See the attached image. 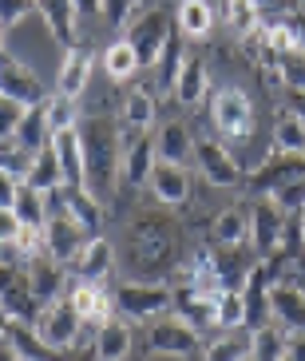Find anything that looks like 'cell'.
<instances>
[{
  "label": "cell",
  "mask_w": 305,
  "mask_h": 361,
  "mask_svg": "<svg viewBox=\"0 0 305 361\" xmlns=\"http://www.w3.org/2000/svg\"><path fill=\"white\" fill-rule=\"evenodd\" d=\"M80 143H84V167H87V191L104 202L116 191V175L123 167V135L107 116H84L80 119Z\"/></svg>",
  "instance_id": "1"
},
{
  "label": "cell",
  "mask_w": 305,
  "mask_h": 361,
  "mask_svg": "<svg viewBox=\"0 0 305 361\" xmlns=\"http://www.w3.org/2000/svg\"><path fill=\"white\" fill-rule=\"evenodd\" d=\"M170 32H175V24H170L167 12L147 8V12H139V16L127 20L123 40L135 48V56H139L143 68H158V60H163V52H167V44H170Z\"/></svg>",
  "instance_id": "2"
},
{
  "label": "cell",
  "mask_w": 305,
  "mask_h": 361,
  "mask_svg": "<svg viewBox=\"0 0 305 361\" xmlns=\"http://www.w3.org/2000/svg\"><path fill=\"white\" fill-rule=\"evenodd\" d=\"M170 306H175V286H167V282H123L116 290V310L127 322L158 318Z\"/></svg>",
  "instance_id": "3"
},
{
  "label": "cell",
  "mask_w": 305,
  "mask_h": 361,
  "mask_svg": "<svg viewBox=\"0 0 305 361\" xmlns=\"http://www.w3.org/2000/svg\"><path fill=\"white\" fill-rule=\"evenodd\" d=\"M36 326V334H40V341H48L52 350L68 353L80 341V329H84V318L75 314V306L68 302V298H56V302H44L40 306V318L32 322Z\"/></svg>",
  "instance_id": "4"
},
{
  "label": "cell",
  "mask_w": 305,
  "mask_h": 361,
  "mask_svg": "<svg viewBox=\"0 0 305 361\" xmlns=\"http://www.w3.org/2000/svg\"><path fill=\"white\" fill-rule=\"evenodd\" d=\"M92 238L95 234L84 231L72 214H48V223H44V250H48V258H56L60 266H72L75 258L84 255V246L92 243Z\"/></svg>",
  "instance_id": "5"
},
{
  "label": "cell",
  "mask_w": 305,
  "mask_h": 361,
  "mask_svg": "<svg viewBox=\"0 0 305 361\" xmlns=\"http://www.w3.org/2000/svg\"><path fill=\"white\" fill-rule=\"evenodd\" d=\"M211 119H214V128H218L222 135L246 139L254 131V104H250V96H246L242 87H222V92H214Z\"/></svg>",
  "instance_id": "6"
},
{
  "label": "cell",
  "mask_w": 305,
  "mask_h": 361,
  "mask_svg": "<svg viewBox=\"0 0 305 361\" xmlns=\"http://www.w3.org/2000/svg\"><path fill=\"white\" fill-rule=\"evenodd\" d=\"M285 219L274 207V199H254L250 207V246L258 258H274L278 246L285 243Z\"/></svg>",
  "instance_id": "7"
},
{
  "label": "cell",
  "mask_w": 305,
  "mask_h": 361,
  "mask_svg": "<svg viewBox=\"0 0 305 361\" xmlns=\"http://www.w3.org/2000/svg\"><path fill=\"white\" fill-rule=\"evenodd\" d=\"M0 96L16 99L20 107H36L48 99V87L36 72H32L24 60H12V56H0Z\"/></svg>",
  "instance_id": "8"
},
{
  "label": "cell",
  "mask_w": 305,
  "mask_h": 361,
  "mask_svg": "<svg viewBox=\"0 0 305 361\" xmlns=\"http://www.w3.org/2000/svg\"><path fill=\"white\" fill-rule=\"evenodd\" d=\"M297 179H305V155L274 151V155L250 175V191H254V199H270L274 191H282L285 183H297Z\"/></svg>",
  "instance_id": "9"
},
{
  "label": "cell",
  "mask_w": 305,
  "mask_h": 361,
  "mask_svg": "<svg viewBox=\"0 0 305 361\" xmlns=\"http://www.w3.org/2000/svg\"><path fill=\"white\" fill-rule=\"evenodd\" d=\"M194 163H199V175L211 187H238L242 183L238 159L222 147L218 139H194Z\"/></svg>",
  "instance_id": "10"
},
{
  "label": "cell",
  "mask_w": 305,
  "mask_h": 361,
  "mask_svg": "<svg viewBox=\"0 0 305 361\" xmlns=\"http://www.w3.org/2000/svg\"><path fill=\"white\" fill-rule=\"evenodd\" d=\"M151 350L155 353H167V357H190V353L199 350V329L187 326L182 318H163L151 326L147 334Z\"/></svg>",
  "instance_id": "11"
},
{
  "label": "cell",
  "mask_w": 305,
  "mask_h": 361,
  "mask_svg": "<svg viewBox=\"0 0 305 361\" xmlns=\"http://www.w3.org/2000/svg\"><path fill=\"white\" fill-rule=\"evenodd\" d=\"M155 167H158L155 139L151 135H131L123 143V167H119V175H123L127 187H143V183H151Z\"/></svg>",
  "instance_id": "12"
},
{
  "label": "cell",
  "mask_w": 305,
  "mask_h": 361,
  "mask_svg": "<svg viewBox=\"0 0 305 361\" xmlns=\"http://www.w3.org/2000/svg\"><path fill=\"white\" fill-rule=\"evenodd\" d=\"M270 314L282 329L305 334V290L297 282H274L270 286Z\"/></svg>",
  "instance_id": "13"
},
{
  "label": "cell",
  "mask_w": 305,
  "mask_h": 361,
  "mask_svg": "<svg viewBox=\"0 0 305 361\" xmlns=\"http://www.w3.org/2000/svg\"><path fill=\"white\" fill-rule=\"evenodd\" d=\"M92 68H95L92 48H84V44L68 48V52H63V64H60V75H56V92L80 99L84 96V87H87V80H92Z\"/></svg>",
  "instance_id": "14"
},
{
  "label": "cell",
  "mask_w": 305,
  "mask_h": 361,
  "mask_svg": "<svg viewBox=\"0 0 305 361\" xmlns=\"http://www.w3.org/2000/svg\"><path fill=\"white\" fill-rule=\"evenodd\" d=\"M36 12L44 16V24H48V36H52L56 44H63V48H75V36H80V28H75V20H80L75 0H36Z\"/></svg>",
  "instance_id": "15"
},
{
  "label": "cell",
  "mask_w": 305,
  "mask_h": 361,
  "mask_svg": "<svg viewBox=\"0 0 305 361\" xmlns=\"http://www.w3.org/2000/svg\"><path fill=\"white\" fill-rule=\"evenodd\" d=\"M155 151H158V163L187 167V163L194 159V135L187 131V123H179V119H167V123L155 131Z\"/></svg>",
  "instance_id": "16"
},
{
  "label": "cell",
  "mask_w": 305,
  "mask_h": 361,
  "mask_svg": "<svg viewBox=\"0 0 305 361\" xmlns=\"http://www.w3.org/2000/svg\"><path fill=\"white\" fill-rule=\"evenodd\" d=\"M175 318H182L194 329L218 326V298L202 294V290H190V286H179L175 290Z\"/></svg>",
  "instance_id": "17"
},
{
  "label": "cell",
  "mask_w": 305,
  "mask_h": 361,
  "mask_svg": "<svg viewBox=\"0 0 305 361\" xmlns=\"http://www.w3.org/2000/svg\"><path fill=\"white\" fill-rule=\"evenodd\" d=\"M28 282H32V294L44 302H56V298H63V266L56 262V258H48V250H40V255H28Z\"/></svg>",
  "instance_id": "18"
},
{
  "label": "cell",
  "mask_w": 305,
  "mask_h": 361,
  "mask_svg": "<svg viewBox=\"0 0 305 361\" xmlns=\"http://www.w3.org/2000/svg\"><path fill=\"white\" fill-rule=\"evenodd\" d=\"M92 357L95 361H127L131 357V326L116 322V318H107L104 326H95Z\"/></svg>",
  "instance_id": "19"
},
{
  "label": "cell",
  "mask_w": 305,
  "mask_h": 361,
  "mask_svg": "<svg viewBox=\"0 0 305 361\" xmlns=\"http://www.w3.org/2000/svg\"><path fill=\"white\" fill-rule=\"evenodd\" d=\"M68 302L75 306V314L84 318V326H104L111 318V298L104 294L99 282H75L68 290Z\"/></svg>",
  "instance_id": "20"
},
{
  "label": "cell",
  "mask_w": 305,
  "mask_h": 361,
  "mask_svg": "<svg viewBox=\"0 0 305 361\" xmlns=\"http://www.w3.org/2000/svg\"><path fill=\"white\" fill-rule=\"evenodd\" d=\"M206 80H211V75H206V60H202V56H194V52H187L179 75H175L170 96L179 99L182 107H194L202 96H206Z\"/></svg>",
  "instance_id": "21"
},
{
  "label": "cell",
  "mask_w": 305,
  "mask_h": 361,
  "mask_svg": "<svg viewBox=\"0 0 305 361\" xmlns=\"http://www.w3.org/2000/svg\"><path fill=\"white\" fill-rule=\"evenodd\" d=\"M52 147H56V159H60L63 183H68V187H84L87 167H84V143H80V131H60V135H52Z\"/></svg>",
  "instance_id": "22"
},
{
  "label": "cell",
  "mask_w": 305,
  "mask_h": 361,
  "mask_svg": "<svg viewBox=\"0 0 305 361\" xmlns=\"http://www.w3.org/2000/svg\"><path fill=\"white\" fill-rule=\"evenodd\" d=\"M151 191H155L158 202H167V207H182V202L190 199V175H187V167L158 163L155 175H151Z\"/></svg>",
  "instance_id": "23"
},
{
  "label": "cell",
  "mask_w": 305,
  "mask_h": 361,
  "mask_svg": "<svg viewBox=\"0 0 305 361\" xmlns=\"http://www.w3.org/2000/svg\"><path fill=\"white\" fill-rule=\"evenodd\" d=\"M155 119H158V99L151 87H131L123 99V123L135 135H147L151 128H155Z\"/></svg>",
  "instance_id": "24"
},
{
  "label": "cell",
  "mask_w": 305,
  "mask_h": 361,
  "mask_svg": "<svg viewBox=\"0 0 305 361\" xmlns=\"http://www.w3.org/2000/svg\"><path fill=\"white\" fill-rule=\"evenodd\" d=\"M111 262H116V255H111V243L95 234L92 243L84 246V255L72 262V270H75V278H80V282H104V278L111 274Z\"/></svg>",
  "instance_id": "25"
},
{
  "label": "cell",
  "mask_w": 305,
  "mask_h": 361,
  "mask_svg": "<svg viewBox=\"0 0 305 361\" xmlns=\"http://www.w3.org/2000/svg\"><path fill=\"white\" fill-rule=\"evenodd\" d=\"M214 243L218 246H242L250 243V211H242V207H226V211L214 214Z\"/></svg>",
  "instance_id": "26"
},
{
  "label": "cell",
  "mask_w": 305,
  "mask_h": 361,
  "mask_svg": "<svg viewBox=\"0 0 305 361\" xmlns=\"http://www.w3.org/2000/svg\"><path fill=\"white\" fill-rule=\"evenodd\" d=\"M175 20H179V32H182V36L199 40V36H211V28H214V8L206 4V0H179Z\"/></svg>",
  "instance_id": "27"
},
{
  "label": "cell",
  "mask_w": 305,
  "mask_h": 361,
  "mask_svg": "<svg viewBox=\"0 0 305 361\" xmlns=\"http://www.w3.org/2000/svg\"><path fill=\"white\" fill-rule=\"evenodd\" d=\"M24 187H32V191H56V187H63V171H60V159H56V147L48 143L44 151H36V163H32L28 179H24Z\"/></svg>",
  "instance_id": "28"
},
{
  "label": "cell",
  "mask_w": 305,
  "mask_h": 361,
  "mask_svg": "<svg viewBox=\"0 0 305 361\" xmlns=\"http://www.w3.org/2000/svg\"><path fill=\"white\" fill-rule=\"evenodd\" d=\"M250 341H254V329H226L218 341L206 345V357L202 361H246L250 357Z\"/></svg>",
  "instance_id": "29"
},
{
  "label": "cell",
  "mask_w": 305,
  "mask_h": 361,
  "mask_svg": "<svg viewBox=\"0 0 305 361\" xmlns=\"http://www.w3.org/2000/svg\"><path fill=\"white\" fill-rule=\"evenodd\" d=\"M44 116H48V131L52 135H60V131H75L80 128V99L72 96H60V92H52V96L44 99Z\"/></svg>",
  "instance_id": "30"
},
{
  "label": "cell",
  "mask_w": 305,
  "mask_h": 361,
  "mask_svg": "<svg viewBox=\"0 0 305 361\" xmlns=\"http://www.w3.org/2000/svg\"><path fill=\"white\" fill-rule=\"evenodd\" d=\"M270 143L285 155H305V119H297L294 111H282V119L270 131Z\"/></svg>",
  "instance_id": "31"
},
{
  "label": "cell",
  "mask_w": 305,
  "mask_h": 361,
  "mask_svg": "<svg viewBox=\"0 0 305 361\" xmlns=\"http://www.w3.org/2000/svg\"><path fill=\"white\" fill-rule=\"evenodd\" d=\"M12 211L24 223V231H44V223H48V195L32 191V187L20 183V195H16V207Z\"/></svg>",
  "instance_id": "32"
},
{
  "label": "cell",
  "mask_w": 305,
  "mask_h": 361,
  "mask_svg": "<svg viewBox=\"0 0 305 361\" xmlns=\"http://www.w3.org/2000/svg\"><path fill=\"white\" fill-rule=\"evenodd\" d=\"M16 139H20L28 151H44L52 143V131H48V116H44V104L28 107L20 119V128H16Z\"/></svg>",
  "instance_id": "33"
},
{
  "label": "cell",
  "mask_w": 305,
  "mask_h": 361,
  "mask_svg": "<svg viewBox=\"0 0 305 361\" xmlns=\"http://www.w3.org/2000/svg\"><path fill=\"white\" fill-rule=\"evenodd\" d=\"M32 163H36V151H28L16 135L0 139V171H4V175H12V179L24 183L28 171H32Z\"/></svg>",
  "instance_id": "34"
},
{
  "label": "cell",
  "mask_w": 305,
  "mask_h": 361,
  "mask_svg": "<svg viewBox=\"0 0 305 361\" xmlns=\"http://www.w3.org/2000/svg\"><path fill=\"white\" fill-rule=\"evenodd\" d=\"M104 68H107V75L111 80H131V75L139 72V56H135V48L127 40H116V44H107L104 48Z\"/></svg>",
  "instance_id": "35"
},
{
  "label": "cell",
  "mask_w": 305,
  "mask_h": 361,
  "mask_svg": "<svg viewBox=\"0 0 305 361\" xmlns=\"http://www.w3.org/2000/svg\"><path fill=\"white\" fill-rule=\"evenodd\" d=\"M285 350H290V338L274 326H262L254 329V341H250V361H282Z\"/></svg>",
  "instance_id": "36"
},
{
  "label": "cell",
  "mask_w": 305,
  "mask_h": 361,
  "mask_svg": "<svg viewBox=\"0 0 305 361\" xmlns=\"http://www.w3.org/2000/svg\"><path fill=\"white\" fill-rule=\"evenodd\" d=\"M222 16H226V24H230L234 32H242V36H250L258 28V20H262V12H258L254 0H226L222 4Z\"/></svg>",
  "instance_id": "37"
},
{
  "label": "cell",
  "mask_w": 305,
  "mask_h": 361,
  "mask_svg": "<svg viewBox=\"0 0 305 361\" xmlns=\"http://www.w3.org/2000/svg\"><path fill=\"white\" fill-rule=\"evenodd\" d=\"M246 326V302L238 290H222L218 294V329H242Z\"/></svg>",
  "instance_id": "38"
},
{
  "label": "cell",
  "mask_w": 305,
  "mask_h": 361,
  "mask_svg": "<svg viewBox=\"0 0 305 361\" xmlns=\"http://www.w3.org/2000/svg\"><path fill=\"white\" fill-rule=\"evenodd\" d=\"M270 199H274V207H278L282 214H305V179L285 183L282 191H274Z\"/></svg>",
  "instance_id": "39"
},
{
  "label": "cell",
  "mask_w": 305,
  "mask_h": 361,
  "mask_svg": "<svg viewBox=\"0 0 305 361\" xmlns=\"http://www.w3.org/2000/svg\"><path fill=\"white\" fill-rule=\"evenodd\" d=\"M24 111H28V107H20L16 99H8V96H0V139L16 135V128H20Z\"/></svg>",
  "instance_id": "40"
},
{
  "label": "cell",
  "mask_w": 305,
  "mask_h": 361,
  "mask_svg": "<svg viewBox=\"0 0 305 361\" xmlns=\"http://www.w3.org/2000/svg\"><path fill=\"white\" fill-rule=\"evenodd\" d=\"M28 12H36V0H0V24L4 28H16Z\"/></svg>",
  "instance_id": "41"
},
{
  "label": "cell",
  "mask_w": 305,
  "mask_h": 361,
  "mask_svg": "<svg viewBox=\"0 0 305 361\" xmlns=\"http://www.w3.org/2000/svg\"><path fill=\"white\" fill-rule=\"evenodd\" d=\"M24 223L16 219V211H0V243H20Z\"/></svg>",
  "instance_id": "42"
},
{
  "label": "cell",
  "mask_w": 305,
  "mask_h": 361,
  "mask_svg": "<svg viewBox=\"0 0 305 361\" xmlns=\"http://www.w3.org/2000/svg\"><path fill=\"white\" fill-rule=\"evenodd\" d=\"M16 195H20V179H12L0 171V211H12L16 207Z\"/></svg>",
  "instance_id": "43"
},
{
  "label": "cell",
  "mask_w": 305,
  "mask_h": 361,
  "mask_svg": "<svg viewBox=\"0 0 305 361\" xmlns=\"http://www.w3.org/2000/svg\"><path fill=\"white\" fill-rule=\"evenodd\" d=\"M285 111L305 119V87H285Z\"/></svg>",
  "instance_id": "44"
},
{
  "label": "cell",
  "mask_w": 305,
  "mask_h": 361,
  "mask_svg": "<svg viewBox=\"0 0 305 361\" xmlns=\"http://www.w3.org/2000/svg\"><path fill=\"white\" fill-rule=\"evenodd\" d=\"M258 4V12H270V20H282V12L294 4V0H254Z\"/></svg>",
  "instance_id": "45"
},
{
  "label": "cell",
  "mask_w": 305,
  "mask_h": 361,
  "mask_svg": "<svg viewBox=\"0 0 305 361\" xmlns=\"http://www.w3.org/2000/svg\"><path fill=\"white\" fill-rule=\"evenodd\" d=\"M290 361H305V334H290V350H285Z\"/></svg>",
  "instance_id": "46"
},
{
  "label": "cell",
  "mask_w": 305,
  "mask_h": 361,
  "mask_svg": "<svg viewBox=\"0 0 305 361\" xmlns=\"http://www.w3.org/2000/svg\"><path fill=\"white\" fill-rule=\"evenodd\" d=\"M290 20H294V32H297V52L305 56V12H290Z\"/></svg>",
  "instance_id": "47"
},
{
  "label": "cell",
  "mask_w": 305,
  "mask_h": 361,
  "mask_svg": "<svg viewBox=\"0 0 305 361\" xmlns=\"http://www.w3.org/2000/svg\"><path fill=\"white\" fill-rule=\"evenodd\" d=\"M75 8H80V16H99L104 0H75Z\"/></svg>",
  "instance_id": "48"
},
{
  "label": "cell",
  "mask_w": 305,
  "mask_h": 361,
  "mask_svg": "<svg viewBox=\"0 0 305 361\" xmlns=\"http://www.w3.org/2000/svg\"><path fill=\"white\" fill-rule=\"evenodd\" d=\"M0 361H24V357H20V350H16V345H12L8 338H0Z\"/></svg>",
  "instance_id": "49"
},
{
  "label": "cell",
  "mask_w": 305,
  "mask_h": 361,
  "mask_svg": "<svg viewBox=\"0 0 305 361\" xmlns=\"http://www.w3.org/2000/svg\"><path fill=\"white\" fill-rule=\"evenodd\" d=\"M8 322H12V318H8V310H4V302H0V334L8 329Z\"/></svg>",
  "instance_id": "50"
},
{
  "label": "cell",
  "mask_w": 305,
  "mask_h": 361,
  "mask_svg": "<svg viewBox=\"0 0 305 361\" xmlns=\"http://www.w3.org/2000/svg\"><path fill=\"white\" fill-rule=\"evenodd\" d=\"M0 56H4V24H0Z\"/></svg>",
  "instance_id": "51"
},
{
  "label": "cell",
  "mask_w": 305,
  "mask_h": 361,
  "mask_svg": "<svg viewBox=\"0 0 305 361\" xmlns=\"http://www.w3.org/2000/svg\"><path fill=\"white\" fill-rule=\"evenodd\" d=\"M301 250H305V214H301Z\"/></svg>",
  "instance_id": "52"
},
{
  "label": "cell",
  "mask_w": 305,
  "mask_h": 361,
  "mask_svg": "<svg viewBox=\"0 0 305 361\" xmlns=\"http://www.w3.org/2000/svg\"><path fill=\"white\" fill-rule=\"evenodd\" d=\"M282 361H290V357H282Z\"/></svg>",
  "instance_id": "53"
},
{
  "label": "cell",
  "mask_w": 305,
  "mask_h": 361,
  "mask_svg": "<svg viewBox=\"0 0 305 361\" xmlns=\"http://www.w3.org/2000/svg\"><path fill=\"white\" fill-rule=\"evenodd\" d=\"M246 361H250V357H246Z\"/></svg>",
  "instance_id": "54"
}]
</instances>
